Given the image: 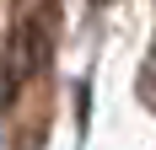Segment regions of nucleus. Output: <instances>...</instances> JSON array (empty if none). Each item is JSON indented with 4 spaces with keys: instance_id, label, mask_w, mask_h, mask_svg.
I'll list each match as a JSON object with an SVG mask.
<instances>
[{
    "instance_id": "obj_1",
    "label": "nucleus",
    "mask_w": 156,
    "mask_h": 150,
    "mask_svg": "<svg viewBox=\"0 0 156 150\" xmlns=\"http://www.w3.org/2000/svg\"><path fill=\"white\" fill-rule=\"evenodd\" d=\"M54 0H43L38 11L22 16V27L11 32V48H5V75H0V102L11 107L16 91L32 86L38 75L48 70V59H54Z\"/></svg>"
}]
</instances>
